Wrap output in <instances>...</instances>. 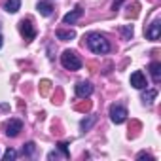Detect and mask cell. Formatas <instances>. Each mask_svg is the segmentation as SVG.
<instances>
[{
	"label": "cell",
	"instance_id": "1",
	"mask_svg": "<svg viewBox=\"0 0 161 161\" xmlns=\"http://www.w3.org/2000/svg\"><path fill=\"white\" fill-rule=\"evenodd\" d=\"M87 46H89V49H91L93 53H97V55H104V53L110 51L108 40H106L104 36L97 34V32H91V34L87 36Z\"/></svg>",
	"mask_w": 161,
	"mask_h": 161
},
{
	"label": "cell",
	"instance_id": "19",
	"mask_svg": "<svg viewBox=\"0 0 161 161\" xmlns=\"http://www.w3.org/2000/svg\"><path fill=\"white\" fill-rule=\"evenodd\" d=\"M138 10H140V4H138V2H135V4H133V6L129 8V12H127V15L135 19V17H138Z\"/></svg>",
	"mask_w": 161,
	"mask_h": 161
},
{
	"label": "cell",
	"instance_id": "2",
	"mask_svg": "<svg viewBox=\"0 0 161 161\" xmlns=\"http://www.w3.org/2000/svg\"><path fill=\"white\" fill-rule=\"evenodd\" d=\"M61 63H63V66L66 70H80V68H82V59H80V55L76 51H72V49L63 51Z\"/></svg>",
	"mask_w": 161,
	"mask_h": 161
},
{
	"label": "cell",
	"instance_id": "26",
	"mask_svg": "<svg viewBox=\"0 0 161 161\" xmlns=\"http://www.w3.org/2000/svg\"><path fill=\"white\" fill-rule=\"evenodd\" d=\"M138 159H153V157H152L150 153H144V152H142V153H138Z\"/></svg>",
	"mask_w": 161,
	"mask_h": 161
},
{
	"label": "cell",
	"instance_id": "18",
	"mask_svg": "<svg viewBox=\"0 0 161 161\" xmlns=\"http://www.w3.org/2000/svg\"><path fill=\"white\" fill-rule=\"evenodd\" d=\"M34 150H36V144H34V142H27V144H23V153H25V155H32Z\"/></svg>",
	"mask_w": 161,
	"mask_h": 161
},
{
	"label": "cell",
	"instance_id": "14",
	"mask_svg": "<svg viewBox=\"0 0 161 161\" xmlns=\"http://www.w3.org/2000/svg\"><path fill=\"white\" fill-rule=\"evenodd\" d=\"M38 12H40L42 15L49 17V15L53 14V6H51L49 2H40V4H38Z\"/></svg>",
	"mask_w": 161,
	"mask_h": 161
},
{
	"label": "cell",
	"instance_id": "4",
	"mask_svg": "<svg viewBox=\"0 0 161 161\" xmlns=\"http://www.w3.org/2000/svg\"><path fill=\"white\" fill-rule=\"evenodd\" d=\"M19 32L25 36V40H32V38L36 36V31H34V27L31 25L29 19H23V21L19 23Z\"/></svg>",
	"mask_w": 161,
	"mask_h": 161
},
{
	"label": "cell",
	"instance_id": "7",
	"mask_svg": "<svg viewBox=\"0 0 161 161\" xmlns=\"http://www.w3.org/2000/svg\"><path fill=\"white\" fill-rule=\"evenodd\" d=\"M131 86L135 89H144L146 87V78H144V74L140 70H136V72L131 74Z\"/></svg>",
	"mask_w": 161,
	"mask_h": 161
},
{
	"label": "cell",
	"instance_id": "21",
	"mask_svg": "<svg viewBox=\"0 0 161 161\" xmlns=\"http://www.w3.org/2000/svg\"><path fill=\"white\" fill-rule=\"evenodd\" d=\"M17 157V152L15 150H6V153H4V161H12V159H15Z\"/></svg>",
	"mask_w": 161,
	"mask_h": 161
},
{
	"label": "cell",
	"instance_id": "17",
	"mask_svg": "<svg viewBox=\"0 0 161 161\" xmlns=\"http://www.w3.org/2000/svg\"><path fill=\"white\" fill-rule=\"evenodd\" d=\"M49 91H51V82H49V80H42V82H40V95L47 97Z\"/></svg>",
	"mask_w": 161,
	"mask_h": 161
},
{
	"label": "cell",
	"instance_id": "6",
	"mask_svg": "<svg viewBox=\"0 0 161 161\" xmlns=\"http://www.w3.org/2000/svg\"><path fill=\"white\" fill-rule=\"evenodd\" d=\"M91 93H93L91 82H78V84H76V95H78V97L86 99V97H89Z\"/></svg>",
	"mask_w": 161,
	"mask_h": 161
},
{
	"label": "cell",
	"instance_id": "12",
	"mask_svg": "<svg viewBox=\"0 0 161 161\" xmlns=\"http://www.w3.org/2000/svg\"><path fill=\"white\" fill-rule=\"evenodd\" d=\"M97 123V116H89L86 119H82V123H80V127H82V131H89L93 125Z\"/></svg>",
	"mask_w": 161,
	"mask_h": 161
},
{
	"label": "cell",
	"instance_id": "3",
	"mask_svg": "<svg viewBox=\"0 0 161 161\" xmlns=\"http://www.w3.org/2000/svg\"><path fill=\"white\" fill-rule=\"evenodd\" d=\"M110 118H112V121H114L116 125H119V123H123V121L127 119V110H125L123 106L112 104V106H110Z\"/></svg>",
	"mask_w": 161,
	"mask_h": 161
},
{
	"label": "cell",
	"instance_id": "27",
	"mask_svg": "<svg viewBox=\"0 0 161 161\" xmlns=\"http://www.w3.org/2000/svg\"><path fill=\"white\" fill-rule=\"evenodd\" d=\"M0 47H2V36H0Z\"/></svg>",
	"mask_w": 161,
	"mask_h": 161
},
{
	"label": "cell",
	"instance_id": "15",
	"mask_svg": "<svg viewBox=\"0 0 161 161\" xmlns=\"http://www.w3.org/2000/svg\"><path fill=\"white\" fill-rule=\"evenodd\" d=\"M91 106H93V104H91V101H82V103H76V104H74V110H76V112H84V114H86V112H89V110H91Z\"/></svg>",
	"mask_w": 161,
	"mask_h": 161
},
{
	"label": "cell",
	"instance_id": "10",
	"mask_svg": "<svg viewBox=\"0 0 161 161\" xmlns=\"http://www.w3.org/2000/svg\"><path fill=\"white\" fill-rule=\"evenodd\" d=\"M150 74L153 78V82L159 84L161 82V63H152L150 64Z\"/></svg>",
	"mask_w": 161,
	"mask_h": 161
},
{
	"label": "cell",
	"instance_id": "24",
	"mask_svg": "<svg viewBox=\"0 0 161 161\" xmlns=\"http://www.w3.org/2000/svg\"><path fill=\"white\" fill-rule=\"evenodd\" d=\"M131 125H133V135H136V133H138V129L142 127V125H140V121H136V119H133V123H131Z\"/></svg>",
	"mask_w": 161,
	"mask_h": 161
},
{
	"label": "cell",
	"instance_id": "25",
	"mask_svg": "<svg viewBox=\"0 0 161 161\" xmlns=\"http://www.w3.org/2000/svg\"><path fill=\"white\" fill-rule=\"evenodd\" d=\"M123 2H125V0H116V2L112 4V10H119V6H121Z\"/></svg>",
	"mask_w": 161,
	"mask_h": 161
},
{
	"label": "cell",
	"instance_id": "13",
	"mask_svg": "<svg viewBox=\"0 0 161 161\" xmlns=\"http://www.w3.org/2000/svg\"><path fill=\"white\" fill-rule=\"evenodd\" d=\"M19 8H21V0H8L6 2V12L8 14H15V12H19Z\"/></svg>",
	"mask_w": 161,
	"mask_h": 161
},
{
	"label": "cell",
	"instance_id": "16",
	"mask_svg": "<svg viewBox=\"0 0 161 161\" xmlns=\"http://www.w3.org/2000/svg\"><path fill=\"white\" fill-rule=\"evenodd\" d=\"M155 97H157V89H148V91L142 95V101H144V104H152Z\"/></svg>",
	"mask_w": 161,
	"mask_h": 161
},
{
	"label": "cell",
	"instance_id": "20",
	"mask_svg": "<svg viewBox=\"0 0 161 161\" xmlns=\"http://www.w3.org/2000/svg\"><path fill=\"white\" fill-rule=\"evenodd\" d=\"M121 34L125 36V40H131V36H133V27H131V25L121 27Z\"/></svg>",
	"mask_w": 161,
	"mask_h": 161
},
{
	"label": "cell",
	"instance_id": "8",
	"mask_svg": "<svg viewBox=\"0 0 161 161\" xmlns=\"http://www.w3.org/2000/svg\"><path fill=\"white\" fill-rule=\"evenodd\" d=\"M144 34H146L150 40H157L159 34H161V23H159V21H153L148 29H144Z\"/></svg>",
	"mask_w": 161,
	"mask_h": 161
},
{
	"label": "cell",
	"instance_id": "5",
	"mask_svg": "<svg viewBox=\"0 0 161 161\" xmlns=\"http://www.w3.org/2000/svg\"><path fill=\"white\" fill-rule=\"evenodd\" d=\"M21 129H23V121L21 119H10L8 123H6V135L8 136H17L19 133H21Z\"/></svg>",
	"mask_w": 161,
	"mask_h": 161
},
{
	"label": "cell",
	"instance_id": "11",
	"mask_svg": "<svg viewBox=\"0 0 161 161\" xmlns=\"http://www.w3.org/2000/svg\"><path fill=\"white\" fill-rule=\"evenodd\" d=\"M74 36H76L74 31H64V29H59V31H57V38L63 40V42H68V40H72Z\"/></svg>",
	"mask_w": 161,
	"mask_h": 161
},
{
	"label": "cell",
	"instance_id": "22",
	"mask_svg": "<svg viewBox=\"0 0 161 161\" xmlns=\"http://www.w3.org/2000/svg\"><path fill=\"white\" fill-rule=\"evenodd\" d=\"M57 146H59V150L64 153V157H70V152H68V144H66V142H59Z\"/></svg>",
	"mask_w": 161,
	"mask_h": 161
},
{
	"label": "cell",
	"instance_id": "23",
	"mask_svg": "<svg viewBox=\"0 0 161 161\" xmlns=\"http://www.w3.org/2000/svg\"><path fill=\"white\" fill-rule=\"evenodd\" d=\"M53 103L55 104H61L63 103V91L61 89H57V97H53Z\"/></svg>",
	"mask_w": 161,
	"mask_h": 161
},
{
	"label": "cell",
	"instance_id": "9",
	"mask_svg": "<svg viewBox=\"0 0 161 161\" xmlns=\"http://www.w3.org/2000/svg\"><path fill=\"white\" fill-rule=\"evenodd\" d=\"M82 15H84V10H82V8H76V10L68 12V14L63 17V23H64V25H72V23H76Z\"/></svg>",
	"mask_w": 161,
	"mask_h": 161
}]
</instances>
